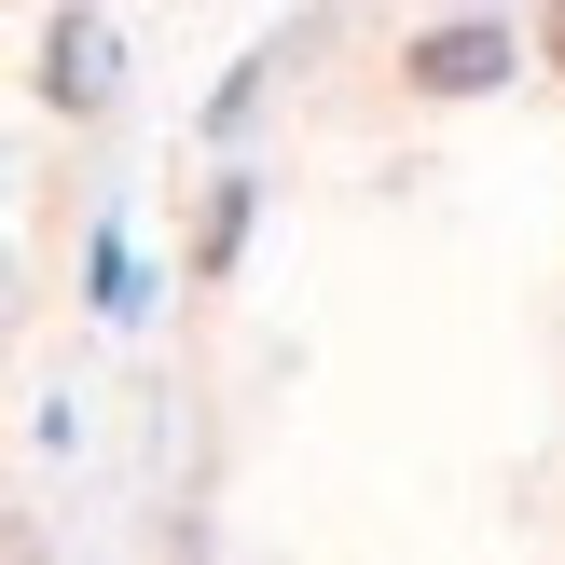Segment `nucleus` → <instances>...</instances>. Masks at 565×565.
I'll use <instances>...</instances> for the list:
<instances>
[{
	"instance_id": "nucleus-1",
	"label": "nucleus",
	"mask_w": 565,
	"mask_h": 565,
	"mask_svg": "<svg viewBox=\"0 0 565 565\" xmlns=\"http://www.w3.org/2000/svg\"><path fill=\"white\" fill-rule=\"evenodd\" d=\"M401 70H414V97H483V83L524 70V42H511V28H428Z\"/></svg>"
},
{
	"instance_id": "nucleus-2",
	"label": "nucleus",
	"mask_w": 565,
	"mask_h": 565,
	"mask_svg": "<svg viewBox=\"0 0 565 565\" xmlns=\"http://www.w3.org/2000/svg\"><path fill=\"white\" fill-rule=\"evenodd\" d=\"M110 83H125V70H110V28L97 14H55L42 28V97L55 110H110Z\"/></svg>"
},
{
	"instance_id": "nucleus-3",
	"label": "nucleus",
	"mask_w": 565,
	"mask_h": 565,
	"mask_svg": "<svg viewBox=\"0 0 565 565\" xmlns=\"http://www.w3.org/2000/svg\"><path fill=\"white\" fill-rule=\"evenodd\" d=\"M235 235H248V193H221V207H207V235H193V263L221 276V263H235Z\"/></svg>"
},
{
	"instance_id": "nucleus-4",
	"label": "nucleus",
	"mask_w": 565,
	"mask_h": 565,
	"mask_svg": "<svg viewBox=\"0 0 565 565\" xmlns=\"http://www.w3.org/2000/svg\"><path fill=\"white\" fill-rule=\"evenodd\" d=\"M539 55H552V70H565V0H552V14H539Z\"/></svg>"
}]
</instances>
